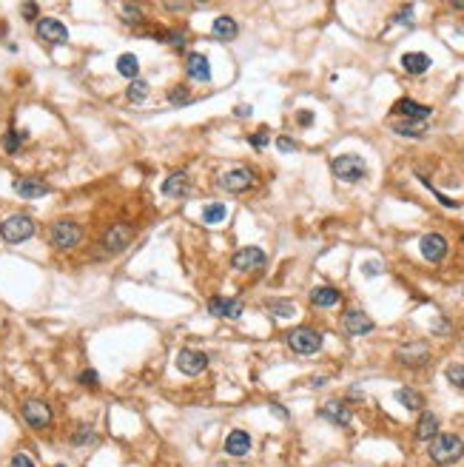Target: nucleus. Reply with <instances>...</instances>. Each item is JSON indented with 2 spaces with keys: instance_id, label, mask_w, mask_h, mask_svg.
Wrapping results in <instances>:
<instances>
[{
  "instance_id": "f257e3e1",
  "label": "nucleus",
  "mask_w": 464,
  "mask_h": 467,
  "mask_svg": "<svg viewBox=\"0 0 464 467\" xmlns=\"http://www.w3.org/2000/svg\"><path fill=\"white\" fill-rule=\"evenodd\" d=\"M430 459L436 464H453L464 456V442L456 433H439L436 439H430Z\"/></svg>"
},
{
  "instance_id": "f03ea898",
  "label": "nucleus",
  "mask_w": 464,
  "mask_h": 467,
  "mask_svg": "<svg viewBox=\"0 0 464 467\" xmlns=\"http://www.w3.org/2000/svg\"><path fill=\"white\" fill-rule=\"evenodd\" d=\"M34 220L29 217V214H12V217H6L3 223H0V237H3L9 245H17V242H26L34 237Z\"/></svg>"
},
{
  "instance_id": "7ed1b4c3",
  "label": "nucleus",
  "mask_w": 464,
  "mask_h": 467,
  "mask_svg": "<svg viewBox=\"0 0 464 467\" xmlns=\"http://www.w3.org/2000/svg\"><path fill=\"white\" fill-rule=\"evenodd\" d=\"M334 177H339L342 183H359L367 177V163L359 157V154H339L331 163Z\"/></svg>"
},
{
  "instance_id": "20e7f679",
  "label": "nucleus",
  "mask_w": 464,
  "mask_h": 467,
  "mask_svg": "<svg viewBox=\"0 0 464 467\" xmlns=\"http://www.w3.org/2000/svg\"><path fill=\"white\" fill-rule=\"evenodd\" d=\"M288 348H291L294 354L311 356L322 348V334L314 328H294L291 334H288Z\"/></svg>"
},
{
  "instance_id": "39448f33",
  "label": "nucleus",
  "mask_w": 464,
  "mask_h": 467,
  "mask_svg": "<svg viewBox=\"0 0 464 467\" xmlns=\"http://www.w3.org/2000/svg\"><path fill=\"white\" fill-rule=\"evenodd\" d=\"M217 183H220V188L228 191V194H242V191H251V188H254V183H257V171H254V168H231V171L222 174Z\"/></svg>"
},
{
  "instance_id": "423d86ee",
  "label": "nucleus",
  "mask_w": 464,
  "mask_h": 467,
  "mask_svg": "<svg viewBox=\"0 0 464 467\" xmlns=\"http://www.w3.org/2000/svg\"><path fill=\"white\" fill-rule=\"evenodd\" d=\"M49 237H51V245L69 251V248H74L77 242L83 240V228L77 225L74 220H57L51 225V231H49Z\"/></svg>"
},
{
  "instance_id": "0eeeda50",
  "label": "nucleus",
  "mask_w": 464,
  "mask_h": 467,
  "mask_svg": "<svg viewBox=\"0 0 464 467\" xmlns=\"http://www.w3.org/2000/svg\"><path fill=\"white\" fill-rule=\"evenodd\" d=\"M265 262H268L265 251H262V248H257V245H245V248H240V251H237L234 257H231V268H234V271H245V274L265 268Z\"/></svg>"
},
{
  "instance_id": "6e6552de",
  "label": "nucleus",
  "mask_w": 464,
  "mask_h": 467,
  "mask_svg": "<svg viewBox=\"0 0 464 467\" xmlns=\"http://www.w3.org/2000/svg\"><path fill=\"white\" fill-rule=\"evenodd\" d=\"M21 413L34 431H46V427L51 424V407L46 402H40V399H26L23 407H21Z\"/></svg>"
},
{
  "instance_id": "1a4fd4ad",
  "label": "nucleus",
  "mask_w": 464,
  "mask_h": 467,
  "mask_svg": "<svg viewBox=\"0 0 464 467\" xmlns=\"http://www.w3.org/2000/svg\"><path fill=\"white\" fill-rule=\"evenodd\" d=\"M37 37L51 46H63V43H69V29L57 21V17H40V21H37Z\"/></svg>"
},
{
  "instance_id": "9d476101",
  "label": "nucleus",
  "mask_w": 464,
  "mask_h": 467,
  "mask_svg": "<svg viewBox=\"0 0 464 467\" xmlns=\"http://www.w3.org/2000/svg\"><path fill=\"white\" fill-rule=\"evenodd\" d=\"M177 367L185 376H200L208 367V354H202V350H197V348H183L180 356H177Z\"/></svg>"
},
{
  "instance_id": "9b49d317",
  "label": "nucleus",
  "mask_w": 464,
  "mask_h": 467,
  "mask_svg": "<svg viewBox=\"0 0 464 467\" xmlns=\"http://www.w3.org/2000/svg\"><path fill=\"white\" fill-rule=\"evenodd\" d=\"M419 251H421V257L428 262H441L444 257H448L450 245H448V240H444L441 234H424V237L419 240Z\"/></svg>"
},
{
  "instance_id": "f8f14e48",
  "label": "nucleus",
  "mask_w": 464,
  "mask_h": 467,
  "mask_svg": "<svg viewBox=\"0 0 464 467\" xmlns=\"http://www.w3.org/2000/svg\"><path fill=\"white\" fill-rule=\"evenodd\" d=\"M242 299H228V297H211L208 299V314L217 319H240L242 317Z\"/></svg>"
},
{
  "instance_id": "ddd939ff",
  "label": "nucleus",
  "mask_w": 464,
  "mask_h": 467,
  "mask_svg": "<svg viewBox=\"0 0 464 467\" xmlns=\"http://www.w3.org/2000/svg\"><path fill=\"white\" fill-rule=\"evenodd\" d=\"M342 328H345V334L347 337H364V334H371V330L376 328V322L364 314V310H347L345 314V319H342Z\"/></svg>"
},
{
  "instance_id": "4468645a",
  "label": "nucleus",
  "mask_w": 464,
  "mask_h": 467,
  "mask_svg": "<svg viewBox=\"0 0 464 467\" xmlns=\"http://www.w3.org/2000/svg\"><path fill=\"white\" fill-rule=\"evenodd\" d=\"M393 114H402L404 120H410V123H424L433 114V109L424 106V103L410 100V97H402V100L393 103Z\"/></svg>"
},
{
  "instance_id": "2eb2a0df",
  "label": "nucleus",
  "mask_w": 464,
  "mask_h": 467,
  "mask_svg": "<svg viewBox=\"0 0 464 467\" xmlns=\"http://www.w3.org/2000/svg\"><path fill=\"white\" fill-rule=\"evenodd\" d=\"M131 237H134V231L126 225V223H114L108 231H106V237H103V245H106V251L108 254H120V251L131 242Z\"/></svg>"
},
{
  "instance_id": "dca6fc26",
  "label": "nucleus",
  "mask_w": 464,
  "mask_h": 467,
  "mask_svg": "<svg viewBox=\"0 0 464 467\" xmlns=\"http://www.w3.org/2000/svg\"><path fill=\"white\" fill-rule=\"evenodd\" d=\"M51 191V185L40 177H17L14 180V194H21L23 200H37V197H46Z\"/></svg>"
},
{
  "instance_id": "f3484780",
  "label": "nucleus",
  "mask_w": 464,
  "mask_h": 467,
  "mask_svg": "<svg viewBox=\"0 0 464 467\" xmlns=\"http://www.w3.org/2000/svg\"><path fill=\"white\" fill-rule=\"evenodd\" d=\"M163 194H165V197H171V200H183V197H188V194H191V177H188L185 171H174V174H168L165 183H163Z\"/></svg>"
},
{
  "instance_id": "a211bd4d",
  "label": "nucleus",
  "mask_w": 464,
  "mask_h": 467,
  "mask_svg": "<svg viewBox=\"0 0 464 467\" xmlns=\"http://www.w3.org/2000/svg\"><path fill=\"white\" fill-rule=\"evenodd\" d=\"M185 74L191 77V80H197V83H208V80H211L208 57L200 54V52H191V54L185 57Z\"/></svg>"
},
{
  "instance_id": "6ab92c4d",
  "label": "nucleus",
  "mask_w": 464,
  "mask_h": 467,
  "mask_svg": "<svg viewBox=\"0 0 464 467\" xmlns=\"http://www.w3.org/2000/svg\"><path fill=\"white\" fill-rule=\"evenodd\" d=\"M319 416L322 419H327V422H334L336 427H347L351 424V407H347L345 402H336V399H331V402H325L322 405V411H319Z\"/></svg>"
},
{
  "instance_id": "aec40b11",
  "label": "nucleus",
  "mask_w": 464,
  "mask_h": 467,
  "mask_svg": "<svg viewBox=\"0 0 464 467\" xmlns=\"http://www.w3.org/2000/svg\"><path fill=\"white\" fill-rule=\"evenodd\" d=\"M396 356H399V362H404V365L419 367V365H424V362L430 359V350H428V345H424V342H410V345H402Z\"/></svg>"
},
{
  "instance_id": "412c9836",
  "label": "nucleus",
  "mask_w": 464,
  "mask_h": 467,
  "mask_svg": "<svg viewBox=\"0 0 464 467\" xmlns=\"http://www.w3.org/2000/svg\"><path fill=\"white\" fill-rule=\"evenodd\" d=\"M211 34H214L217 41L228 43V41H234V37L240 34V26H237V21L231 14H220V17H214V23H211Z\"/></svg>"
},
{
  "instance_id": "4be33fe9",
  "label": "nucleus",
  "mask_w": 464,
  "mask_h": 467,
  "mask_svg": "<svg viewBox=\"0 0 464 467\" xmlns=\"http://www.w3.org/2000/svg\"><path fill=\"white\" fill-rule=\"evenodd\" d=\"M225 453L228 456H248L251 453V433L231 431L228 439H225Z\"/></svg>"
},
{
  "instance_id": "5701e85b",
  "label": "nucleus",
  "mask_w": 464,
  "mask_h": 467,
  "mask_svg": "<svg viewBox=\"0 0 464 467\" xmlns=\"http://www.w3.org/2000/svg\"><path fill=\"white\" fill-rule=\"evenodd\" d=\"M430 57L424 54V52H408V54H402V69L408 71V74H424L430 69Z\"/></svg>"
},
{
  "instance_id": "b1692460",
  "label": "nucleus",
  "mask_w": 464,
  "mask_h": 467,
  "mask_svg": "<svg viewBox=\"0 0 464 467\" xmlns=\"http://www.w3.org/2000/svg\"><path fill=\"white\" fill-rule=\"evenodd\" d=\"M339 299H342V294L331 285H319L311 291V305H316V308H334V305H339Z\"/></svg>"
},
{
  "instance_id": "393cba45",
  "label": "nucleus",
  "mask_w": 464,
  "mask_h": 467,
  "mask_svg": "<svg viewBox=\"0 0 464 467\" xmlns=\"http://www.w3.org/2000/svg\"><path fill=\"white\" fill-rule=\"evenodd\" d=\"M436 436H439V416L430 413V411H424L421 419H419V424H416V439L430 442V439H436Z\"/></svg>"
},
{
  "instance_id": "a878e982",
  "label": "nucleus",
  "mask_w": 464,
  "mask_h": 467,
  "mask_svg": "<svg viewBox=\"0 0 464 467\" xmlns=\"http://www.w3.org/2000/svg\"><path fill=\"white\" fill-rule=\"evenodd\" d=\"M396 402L404 405L408 411H421V407H424V396L416 391V387H399V391H396Z\"/></svg>"
},
{
  "instance_id": "bb28decb",
  "label": "nucleus",
  "mask_w": 464,
  "mask_h": 467,
  "mask_svg": "<svg viewBox=\"0 0 464 467\" xmlns=\"http://www.w3.org/2000/svg\"><path fill=\"white\" fill-rule=\"evenodd\" d=\"M117 71H120L123 77H128V80H137V74H140L137 54H120V57H117Z\"/></svg>"
},
{
  "instance_id": "cd10ccee",
  "label": "nucleus",
  "mask_w": 464,
  "mask_h": 467,
  "mask_svg": "<svg viewBox=\"0 0 464 467\" xmlns=\"http://www.w3.org/2000/svg\"><path fill=\"white\" fill-rule=\"evenodd\" d=\"M393 131L399 137H413V140H421L428 134V126L421 123H410V120H402V123H393Z\"/></svg>"
},
{
  "instance_id": "c85d7f7f",
  "label": "nucleus",
  "mask_w": 464,
  "mask_h": 467,
  "mask_svg": "<svg viewBox=\"0 0 464 467\" xmlns=\"http://www.w3.org/2000/svg\"><path fill=\"white\" fill-rule=\"evenodd\" d=\"M225 214H228V208H225L222 203H211V205H205V208H202V223L217 225V223H222V220H225Z\"/></svg>"
},
{
  "instance_id": "c756f323",
  "label": "nucleus",
  "mask_w": 464,
  "mask_h": 467,
  "mask_svg": "<svg viewBox=\"0 0 464 467\" xmlns=\"http://www.w3.org/2000/svg\"><path fill=\"white\" fill-rule=\"evenodd\" d=\"M268 310H274L277 317L288 319V317H294V314H297V305H294V302H288V299H268Z\"/></svg>"
},
{
  "instance_id": "7c9ffc66",
  "label": "nucleus",
  "mask_w": 464,
  "mask_h": 467,
  "mask_svg": "<svg viewBox=\"0 0 464 467\" xmlns=\"http://www.w3.org/2000/svg\"><path fill=\"white\" fill-rule=\"evenodd\" d=\"M148 91H151V86L137 77V80H131V86H128V100L131 103H143L146 97H148Z\"/></svg>"
},
{
  "instance_id": "2f4dec72",
  "label": "nucleus",
  "mask_w": 464,
  "mask_h": 467,
  "mask_svg": "<svg viewBox=\"0 0 464 467\" xmlns=\"http://www.w3.org/2000/svg\"><path fill=\"white\" fill-rule=\"evenodd\" d=\"M23 140H26V131H6L3 134V148L9 151V154H17L21 151V146H23Z\"/></svg>"
},
{
  "instance_id": "473e14b6",
  "label": "nucleus",
  "mask_w": 464,
  "mask_h": 467,
  "mask_svg": "<svg viewBox=\"0 0 464 467\" xmlns=\"http://www.w3.org/2000/svg\"><path fill=\"white\" fill-rule=\"evenodd\" d=\"M168 100L174 103V109H180V106H188V103H191V91H188L185 86H174V89L168 91Z\"/></svg>"
},
{
  "instance_id": "72a5a7b5",
  "label": "nucleus",
  "mask_w": 464,
  "mask_h": 467,
  "mask_svg": "<svg viewBox=\"0 0 464 467\" xmlns=\"http://www.w3.org/2000/svg\"><path fill=\"white\" fill-rule=\"evenodd\" d=\"M444 376H448V382H450L453 387L464 391V365H450L448 371H444Z\"/></svg>"
},
{
  "instance_id": "f704fd0d",
  "label": "nucleus",
  "mask_w": 464,
  "mask_h": 467,
  "mask_svg": "<svg viewBox=\"0 0 464 467\" xmlns=\"http://www.w3.org/2000/svg\"><path fill=\"white\" fill-rule=\"evenodd\" d=\"M123 21L131 23V26H137V23L143 21V12L134 6V3H126V6H123Z\"/></svg>"
},
{
  "instance_id": "c9c22d12",
  "label": "nucleus",
  "mask_w": 464,
  "mask_h": 467,
  "mask_svg": "<svg viewBox=\"0 0 464 467\" xmlns=\"http://www.w3.org/2000/svg\"><path fill=\"white\" fill-rule=\"evenodd\" d=\"M248 143L254 146V148H265V146L270 143V134H268V128H257V131L248 137Z\"/></svg>"
},
{
  "instance_id": "e433bc0d",
  "label": "nucleus",
  "mask_w": 464,
  "mask_h": 467,
  "mask_svg": "<svg viewBox=\"0 0 464 467\" xmlns=\"http://www.w3.org/2000/svg\"><path fill=\"white\" fill-rule=\"evenodd\" d=\"M382 271H384V265H382L379 260H367V262L362 265V274H364V277H379Z\"/></svg>"
},
{
  "instance_id": "4c0bfd02",
  "label": "nucleus",
  "mask_w": 464,
  "mask_h": 467,
  "mask_svg": "<svg viewBox=\"0 0 464 467\" xmlns=\"http://www.w3.org/2000/svg\"><path fill=\"white\" fill-rule=\"evenodd\" d=\"M71 442H74V444H86V442H94V431H91L89 424H83L80 431L74 433V439H71Z\"/></svg>"
},
{
  "instance_id": "58836bf2",
  "label": "nucleus",
  "mask_w": 464,
  "mask_h": 467,
  "mask_svg": "<svg viewBox=\"0 0 464 467\" xmlns=\"http://www.w3.org/2000/svg\"><path fill=\"white\" fill-rule=\"evenodd\" d=\"M97 382H100L97 371H83L80 374V385H86V387H97Z\"/></svg>"
},
{
  "instance_id": "ea45409f",
  "label": "nucleus",
  "mask_w": 464,
  "mask_h": 467,
  "mask_svg": "<svg viewBox=\"0 0 464 467\" xmlns=\"http://www.w3.org/2000/svg\"><path fill=\"white\" fill-rule=\"evenodd\" d=\"M12 467H37V464H34L26 453H14V456H12Z\"/></svg>"
},
{
  "instance_id": "a19ab883",
  "label": "nucleus",
  "mask_w": 464,
  "mask_h": 467,
  "mask_svg": "<svg viewBox=\"0 0 464 467\" xmlns=\"http://www.w3.org/2000/svg\"><path fill=\"white\" fill-rule=\"evenodd\" d=\"M277 148H279L282 154H291V151H297V143H294L291 137H279V140H277Z\"/></svg>"
},
{
  "instance_id": "79ce46f5",
  "label": "nucleus",
  "mask_w": 464,
  "mask_h": 467,
  "mask_svg": "<svg viewBox=\"0 0 464 467\" xmlns=\"http://www.w3.org/2000/svg\"><path fill=\"white\" fill-rule=\"evenodd\" d=\"M410 17H413V9L408 6V9H404V12H399V14L393 17V23H408V26H410Z\"/></svg>"
},
{
  "instance_id": "37998d69",
  "label": "nucleus",
  "mask_w": 464,
  "mask_h": 467,
  "mask_svg": "<svg viewBox=\"0 0 464 467\" xmlns=\"http://www.w3.org/2000/svg\"><path fill=\"white\" fill-rule=\"evenodd\" d=\"M23 17H26V21H34V17H37V3H23Z\"/></svg>"
},
{
  "instance_id": "c03bdc74",
  "label": "nucleus",
  "mask_w": 464,
  "mask_h": 467,
  "mask_svg": "<svg viewBox=\"0 0 464 467\" xmlns=\"http://www.w3.org/2000/svg\"><path fill=\"white\" fill-rule=\"evenodd\" d=\"M297 120H299L302 126H311V123H314V114H311V111H299V114H297Z\"/></svg>"
},
{
  "instance_id": "a18cd8bd",
  "label": "nucleus",
  "mask_w": 464,
  "mask_h": 467,
  "mask_svg": "<svg viewBox=\"0 0 464 467\" xmlns=\"http://www.w3.org/2000/svg\"><path fill=\"white\" fill-rule=\"evenodd\" d=\"M234 117H251V106H237V109H234Z\"/></svg>"
},
{
  "instance_id": "49530a36",
  "label": "nucleus",
  "mask_w": 464,
  "mask_h": 467,
  "mask_svg": "<svg viewBox=\"0 0 464 467\" xmlns=\"http://www.w3.org/2000/svg\"><path fill=\"white\" fill-rule=\"evenodd\" d=\"M325 382H327V379H325V376H316V379H314V382H311V385H314V387H322V385H325Z\"/></svg>"
}]
</instances>
